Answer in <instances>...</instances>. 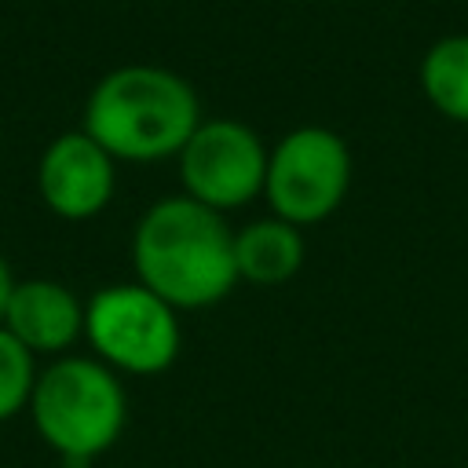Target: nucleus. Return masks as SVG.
I'll use <instances>...</instances> for the list:
<instances>
[{
  "label": "nucleus",
  "instance_id": "obj_11",
  "mask_svg": "<svg viewBox=\"0 0 468 468\" xmlns=\"http://www.w3.org/2000/svg\"><path fill=\"white\" fill-rule=\"evenodd\" d=\"M37 373V355L0 325V424L29 410Z\"/></svg>",
  "mask_w": 468,
  "mask_h": 468
},
{
  "label": "nucleus",
  "instance_id": "obj_3",
  "mask_svg": "<svg viewBox=\"0 0 468 468\" xmlns=\"http://www.w3.org/2000/svg\"><path fill=\"white\" fill-rule=\"evenodd\" d=\"M26 413L37 435L69 468H84L121 439L128 424V395L121 373L95 355H58L37 373Z\"/></svg>",
  "mask_w": 468,
  "mask_h": 468
},
{
  "label": "nucleus",
  "instance_id": "obj_1",
  "mask_svg": "<svg viewBox=\"0 0 468 468\" xmlns=\"http://www.w3.org/2000/svg\"><path fill=\"white\" fill-rule=\"evenodd\" d=\"M135 282L176 311H205L238 285L234 227L186 194L154 201L132 230Z\"/></svg>",
  "mask_w": 468,
  "mask_h": 468
},
{
  "label": "nucleus",
  "instance_id": "obj_13",
  "mask_svg": "<svg viewBox=\"0 0 468 468\" xmlns=\"http://www.w3.org/2000/svg\"><path fill=\"white\" fill-rule=\"evenodd\" d=\"M117 468H124V464H117Z\"/></svg>",
  "mask_w": 468,
  "mask_h": 468
},
{
  "label": "nucleus",
  "instance_id": "obj_4",
  "mask_svg": "<svg viewBox=\"0 0 468 468\" xmlns=\"http://www.w3.org/2000/svg\"><path fill=\"white\" fill-rule=\"evenodd\" d=\"M84 340L121 377H161L183 351L179 311L139 282L102 285L84 300Z\"/></svg>",
  "mask_w": 468,
  "mask_h": 468
},
{
  "label": "nucleus",
  "instance_id": "obj_6",
  "mask_svg": "<svg viewBox=\"0 0 468 468\" xmlns=\"http://www.w3.org/2000/svg\"><path fill=\"white\" fill-rule=\"evenodd\" d=\"M267 157L271 146L252 124L234 117H205L179 150L176 165L183 194L227 216L263 197Z\"/></svg>",
  "mask_w": 468,
  "mask_h": 468
},
{
  "label": "nucleus",
  "instance_id": "obj_2",
  "mask_svg": "<svg viewBox=\"0 0 468 468\" xmlns=\"http://www.w3.org/2000/svg\"><path fill=\"white\" fill-rule=\"evenodd\" d=\"M201 121L194 84L183 73L154 62H128L102 73L80 113V128L113 161L128 165L179 157Z\"/></svg>",
  "mask_w": 468,
  "mask_h": 468
},
{
  "label": "nucleus",
  "instance_id": "obj_12",
  "mask_svg": "<svg viewBox=\"0 0 468 468\" xmlns=\"http://www.w3.org/2000/svg\"><path fill=\"white\" fill-rule=\"evenodd\" d=\"M11 289H15V274H11V267H7V260L0 252V322H4V307L11 300Z\"/></svg>",
  "mask_w": 468,
  "mask_h": 468
},
{
  "label": "nucleus",
  "instance_id": "obj_8",
  "mask_svg": "<svg viewBox=\"0 0 468 468\" xmlns=\"http://www.w3.org/2000/svg\"><path fill=\"white\" fill-rule=\"evenodd\" d=\"M33 355H69L84 336V300L58 278H18L0 322Z\"/></svg>",
  "mask_w": 468,
  "mask_h": 468
},
{
  "label": "nucleus",
  "instance_id": "obj_7",
  "mask_svg": "<svg viewBox=\"0 0 468 468\" xmlns=\"http://www.w3.org/2000/svg\"><path fill=\"white\" fill-rule=\"evenodd\" d=\"M37 190L48 212L69 223L95 219L117 190V161L84 132H58L37 161Z\"/></svg>",
  "mask_w": 468,
  "mask_h": 468
},
{
  "label": "nucleus",
  "instance_id": "obj_10",
  "mask_svg": "<svg viewBox=\"0 0 468 468\" xmlns=\"http://www.w3.org/2000/svg\"><path fill=\"white\" fill-rule=\"evenodd\" d=\"M417 80L428 106L439 117L453 124H468V33L439 37L424 51Z\"/></svg>",
  "mask_w": 468,
  "mask_h": 468
},
{
  "label": "nucleus",
  "instance_id": "obj_5",
  "mask_svg": "<svg viewBox=\"0 0 468 468\" xmlns=\"http://www.w3.org/2000/svg\"><path fill=\"white\" fill-rule=\"evenodd\" d=\"M351 176L355 161L344 135L325 124H300L271 146L263 197L271 216L307 230L344 205Z\"/></svg>",
  "mask_w": 468,
  "mask_h": 468
},
{
  "label": "nucleus",
  "instance_id": "obj_9",
  "mask_svg": "<svg viewBox=\"0 0 468 468\" xmlns=\"http://www.w3.org/2000/svg\"><path fill=\"white\" fill-rule=\"evenodd\" d=\"M303 230L267 216L252 219L234 230V263H238V282L256 285V289H278L289 285L300 267H303Z\"/></svg>",
  "mask_w": 468,
  "mask_h": 468
}]
</instances>
